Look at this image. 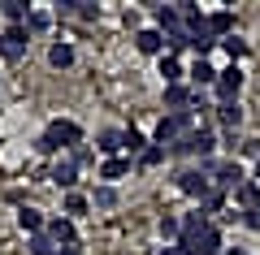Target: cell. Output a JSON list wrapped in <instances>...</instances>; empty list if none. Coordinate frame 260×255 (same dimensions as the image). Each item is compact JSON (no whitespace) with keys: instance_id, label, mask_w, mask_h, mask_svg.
Returning a JSON list of instances; mask_svg holds the SVG:
<instances>
[{"instance_id":"cell-1","label":"cell","mask_w":260,"mask_h":255,"mask_svg":"<svg viewBox=\"0 0 260 255\" xmlns=\"http://www.w3.org/2000/svg\"><path fill=\"white\" fill-rule=\"evenodd\" d=\"M178 186H182L186 195H200V199H208V186H213V164H204V169H200V173H182L178 177Z\"/></svg>"},{"instance_id":"cell-2","label":"cell","mask_w":260,"mask_h":255,"mask_svg":"<svg viewBox=\"0 0 260 255\" xmlns=\"http://www.w3.org/2000/svg\"><path fill=\"white\" fill-rule=\"evenodd\" d=\"M48 138H52L56 147H78V138H83V130H78L74 121H52V126H48Z\"/></svg>"},{"instance_id":"cell-3","label":"cell","mask_w":260,"mask_h":255,"mask_svg":"<svg viewBox=\"0 0 260 255\" xmlns=\"http://www.w3.org/2000/svg\"><path fill=\"white\" fill-rule=\"evenodd\" d=\"M213 182L221 186V191H230V186L243 191V169H239V164H221V169H213Z\"/></svg>"},{"instance_id":"cell-4","label":"cell","mask_w":260,"mask_h":255,"mask_svg":"<svg viewBox=\"0 0 260 255\" xmlns=\"http://www.w3.org/2000/svg\"><path fill=\"white\" fill-rule=\"evenodd\" d=\"M243 87V69L239 65H230V69H221V78H217V91H221V100H230V95H239Z\"/></svg>"},{"instance_id":"cell-5","label":"cell","mask_w":260,"mask_h":255,"mask_svg":"<svg viewBox=\"0 0 260 255\" xmlns=\"http://www.w3.org/2000/svg\"><path fill=\"white\" fill-rule=\"evenodd\" d=\"M0 52L9 56V61H18V56L26 52V30H9V35L0 39Z\"/></svg>"},{"instance_id":"cell-6","label":"cell","mask_w":260,"mask_h":255,"mask_svg":"<svg viewBox=\"0 0 260 255\" xmlns=\"http://www.w3.org/2000/svg\"><path fill=\"white\" fill-rule=\"evenodd\" d=\"M135 44H139V52L156 56L160 48H165V35H160V30H139V35H135Z\"/></svg>"},{"instance_id":"cell-7","label":"cell","mask_w":260,"mask_h":255,"mask_svg":"<svg viewBox=\"0 0 260 255\" xmlns=\"http://www.w3.org/2000/svg\"><path fill=\"white\" fill-rule=\"evenodd\" d=\"M195 251H200V255H217V251H221V234L208 225L204 234H200V242H195Z\"/></svg>"},{"instance_id":"cell-8","label":"cell","mask_w":260,"mask_h":255,"mask_svg":"<svg viewBox=\"0 0 260 255\" xmlns=\"http://www.w3.org/2000/svg\"><path fill=\"white\" fill-rule=\"evenodd\" d=\"M156 26H160V35H165V30H169V35H178V30H182V26H178V9L160 5V9H156Z\"/></svg>"},{"instance_id":"cell-9","label":"cell","mask_w":260,"mask_h":255,"mask_svg":"<svg viewBox=\"0 0 260 255\" xmlns=\"http://www.w3.org/2000/svg\"><path fill=\"white\" fill-rule=\"evenodd\" d=\"M74 173H78V164H74V160H61V164L52 169V182L70 191V186H74Z\"/></svg>"},{"instance_id":"cell-10","label":"cell","mask_w":260,"mask_h":255,"mask_svg":"<svg viewBox=\"0 0 260 255\" xmlns=\"http://www.w3.org/2000/svg\"><path fill=\"white\" fill-rule=\"evenodd\" d=\"M48 238H52V242L74 246V225H70V221H52V225H48Z\"/></svg>"},{"instance_id":"cell-11","label":"cell","mask_w":260,"mask_h":255,"mask_svg":"<svg viewBox=\"0 0 260 255\" xmlns=\"http://www.w3.org/2000/svg\"><path fill=\"white\" fill-rule=\"evenodd\" d=\"M48 61H52L56 69H65V65H74V48L70 44H52L48 48Z\"/></svg>"},{"instance_id":"cell-12","label":"cell","mask_w":260,"mask_h":255,"mask_svg":"<svg viewBox=\"0 0 260 255\" xmlns=\"http://www.w3.org/2000/svg\"><path fill=\"white\" fill-rule=\"evenodd\" d=\"M178 130H182V126H178V117H165V121L156 126V147L174 143V138H178Z\"/></svg>"},{"instance_id":"cell-13","label":"cell","mask_w":260,"mask_h":255,"mask_svg":"<svg viewBox=\"0 0 260 255\" xmlns=\"http://www.w3.org/2000/svg\"><path fill=\"white\" fill-rule=\"evenodd\" d=\"M18 225L26 229V234H39V229H44V216H39L35 208H22V212H18Z\"/></svg>"},{"instance_id":"cell-14","label":"cell","mask_w":260,"mask_h":255,"mask_svg":"<svg viewBox=\"0 0 260 255\" xmlns=\"http://www.w3.org/2000/svg\"><path fill=\"white\" fill-rule=\"evenodd\" d=\"M186 143H191V152H200V156L213 152V134H208V130H195V134H186Z\"/></svg>"},{"instance_id":"cell-15","label":"cell","mask_w":260,"mask_h":255,"mask_svg":"<svg viewBox=\"0 0 260 255\" xmlns=\"http://www.w3.org/2000/svg\"><path fill=\"white\" fill-rule=\"evenodd\" d=\"M160 74H165L169 87H178V78H182V65H178L174 56H160Z\"/></svg>"},{"instance_id":"cell-16","label":"cell","mask_w":260,"mask_h":255,"mask_svg":"<svg viewBox=\"0 0 260 255\" xmlns=\"http://www.w3.org/2000/svg\"><path fill=\"white\" fill-rule=\"evenodd\" d=\"M191 44H195V52H200V61H204V52L217 44V39H213V30L204 26V30H195V35H191Z\"/></svg>"},{"instance_id":"cell-17","label":"cell","mask_w":260,"mask_h":255,"mask_svg":"<svg viewBox=\"0 0 260 255\" xmlns=\"http://www.w3.org/2000/svg\"><path fill=\"white\" fill-rule=\"evenodd\" d=\"M230 26H234V18H230V13H225V9L208 18V30H213V35H225V30H230Z\"/></svg>"},{"instance_id":"cell-18","label":"cell","mask_w":260,"mask_h":255,"mask_svg":"<svg viewBox=\"0 0 260 255\" xmlns=\"http://www.w3.org/2000/svg\"><path fill=\"white\" fill-rule=\"evenodd\" d=\"M117 147H126V134H117V130H109V134H100V152H117Z\"/></svg>"},{"instance_id":"cell-19","label":"cell","mask_w":260,"mask_h":255,"mask_svg":"<svg viewBox=\"0 0 260 255\" xmlns=\"http://www.w3.org/2000/svg\"><path fill=\"white\" fill-rule=\"evenodd\" d=\"M221 121H225V126H239V121H243V108H239L234 100H225V104H221Z\"/></svg>"},{"instance_id":"cell-20","label":"cell","mask_w":260,"mask_h":255,"mask_svg":"<svg viewBox=\"0 0 260 255\" xmlns=\"http://www.w3.org/2000/svg\"><path fill=\"white\" fill-rule=\"evenodd\" d=\"M191 78H195V82H213V78H217V69H213V65H208V61H195Z\"/></svg>"},{"instance_id":"cell-21","label":"cell","mask_w":260,"mask_h":255,"mask_svg":"<svg viewBox=\"0 0 260 255\" xmlns=\"http://www.w3.org/2000/svg\"><path fill=\"white\" fill-rule=\"evenodd\" d=\"M30 251H35V255H56V251H52V238H48V234H35V238H30Z\"/></svg>"},{"instance_id":"cell-22","label":"cell","mask_w":260,"mask_h":255,"mask_svg":"<svg viewBox=\"0 0 260 255\" xmlns=\"http://www.w3.org/2000/svg\"><path fill=\"white\" fill-rule=\"evenodd\" d=\"M126 147H130V152H139V156H143V152H148V138H143L139 130H126Z\"/></svg>"},{"instance_id":"cell-23","label":"cell","mask_w":260,"mask_h":255,"mask_svg":"<svg viewBox=\"0 0 260 255\" xmlns=\"http://www.w3.org/2000/svg\"><path fill=\"white\" fill-rule=\"evenodd\" d=\"M126 169H130L126 160H104V169H100V173H104V177H126Z\"/></svg>"},{"instance_id":"cell-24","label":"cell","mask_w":260,"mask_h":255,"mask_svg":"<svg viewBox=\"0 0 260 255\" xmlns=\"http://www.w3.org/2000/svg\"><path fill=\"white\" fill-rule=\"evenodd\" d=\"M139 160H143V164H160V160H165V147H156V143H152L148 152L139 156Z\"/></svg>"},{"instance_id":"cell-25","label":"cell","mask_w":260,"mask_h":255,"mask_svg":"<svg viewBox=\"0 0 260 255\" xmlns=\"http://www.w3.org/2000/svg\"><path fill=\"white\" fill-rule=\"evenodd\" d=\"M95 203H100V208H113V203H117V195H113V186H100V191H95Z\"/></svg>"},{"instance_id":"cell-26","label":"cell","mask_w":260,"mask_h":255,"mask_svg":"<svg viewBox=\"0 0 260 255\" xmlns=\"http://www.w3.org/2000/svg\"><path fill=\"white\" fill-rule=\"evenodd\" d=\"M44 26H48V13H44V9H35V13L26 18V30H44Z\"/></svg>"},{"instance_id":"cell-27","label":"cell","mask_w":260,"mask_h":255,"mask_svg":"<svg viewBox=\"0 0 260 255\" xmlns=\"http://www.w3.org/2000/svg\"><path fill=\"white\" fill-rule=\"evenodd\" d=\"M65 212H87V199L83 195H65Z\"/></svg>"},{"instance_id":"cell-28","label":"cell","mask_w":260,"mask_h":255,"mask_svg":"<svg viewBox=\"0 0 260 255\" xmlns=\"http://www.w3.org/2000/svg\"><path fill=\"white\" fill-rule=\"evenodd\" d=\"M160 234H165V238H174V234H182V225H178L174 216H160Z\"/></svg>"},{"instance_id":"cell-29","label":"cell","mask_w":260,"mask_h":255,"mask_svg":"<svg viewBox=\"0 0 260 255\" xmlns=\"http://www.w3.org/2000/svg\"><path fill=\"white\" fill-rule=\"evenodd\" d=\"M239 199H243V203H260V191H256V186H251V182H243Z\"/></svg>"},{"instance_id":"cell-30","label":"cell","mask_w":260,"mask_h":255,"mask_svg":"<svg viewBox=\"0 0 260 255\" xmlns=\"http://www.w3.org/2000/svg\"><path fill=\"white\" fill-rule=\"evenodd\" d=\"M5 13H9L13 22H18V18H30V13H26V5H18V0H9V5H5Z\"/></svg>"},{"instance_id":"cell-31","label":"cell","mask_w":260,"mask_h":255,"mask_svg":"<svg viewBox=\"0 0 260 255\" xmlns=\"http://www.w3.org/2000/svg\"><path fill=\"white\" fill-rule=\"evenodd\" d=\"M225 52H230V56H234V61H239V56H243V52H247V44H243V39H225Z\"/></svg>"},{"instance_id":"cell-32","label":"cell","mask_w":260,"mask_h":255,"mask_svg":"<svg viewBox=\"0 0 260 255\" xmlns=\"http://www.w3.org/2000/svg\"><path fill=\"white\" fill-rule=\"evenodd\" d=\"M165 100L178 108V104H186V91H182V87H169V91H165Z\"/></svg>"},{"instance_id":"cell-33","label":"cell","mask_w":260,"mask_h":255,"mask_svg":"<svg viewBox=\"0 0 260 255\" xmlns=\"http://www.w3.org/2000/svg\"><path fill=\"white\" fill-rule=\"evenodd\" d=\"M243 221H247L251 229H260V208H251V212H247V216H243Z\"/></svg>"},{"instance_id":"cell-34","label":"cell","mask_w":260,"mask_h":255,"mask_svg":"<svg viewBox=\"0 0 260 255\" xmlns=\"http://www.w3.org/2000/svg\"><path fill=\"white\" fill-rule=\"evenodd\" d=\"M56 255H78V246H61V251H56Z\"/></svg>"},{"instance_id":"cell-35","label":"cell","mask_w":260,"mask_h":255,"mask_svg":"<svg viewBox=\"0 0 260 255\" xmlns=\"http://www.w3.org/2000/svg\"><path fill=\"white\" fill-rule=\"evenodd\" d=\"M160 255H182V251H178V246H165V251H160Z\"/></svg>"},{"instance_id":"cell-36","label":"cell","mask_w":260,"mask_h":255,"mask_svg":"<svg viewBox=\"0 0 260 255\" xmlns=\"http://www.w3.org/2000/svg\"><path fill=\"white\" fill-rule=\"evenodd\" d=\"M225 255H247V251H239V246H234V251H225Z\"/></svg>"},{"instance_id":"cell-37","label":"cell","mask_w":260,"mask_h":255,"mask_svg":"<svg viewBox=\"0 0 260 255\" xmlns=\"http://www.w3.org/2000/svg\"><path fill=\"white\" fill-rule=\"evenodd\" d=\"M256 177H260V164H256Z\"/></svg>"}]
</instances>
